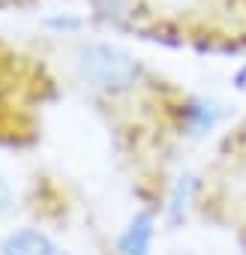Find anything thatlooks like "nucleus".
Instances as JSON below:
<instances>
[{"label": "nucleus", "instance_id": "obj_1", "mask_svg": "<svg viewBox=\"0 0 246 255\" xmlns=\"http://www.w3.org/2000/svg\"><path fill=\"white\" fill-rule=\"evenodd\" d=\"M78 78L96 90H126L138 78V63L117 45L96 42L78 51Z\"/></svg>", "mask_w": 246, "mask_h": 255}, {"label": "nucleus", "instance_id": "obj_2", "mask_svg": "<svg viewBox=\"0 0 246 255\" xmlns=\"http://www.w3.org/2000/svg\"><path fill=\"white\" fill-rule=\"evenodd\" d=\"M3 255H69V252L57 246L48 234L36 228H21L3 240Z\"/></svg>", "mask_w": 246, "mask_h": 255}, {"label": "nucleus", "instance_id": "obj_3", "mask_svg": "<svg viewBox=\"0 0 246 255\" xmlns=\"http://www.w3.org/2000/svg\"><path fill=\"white\" fill-rule=\"evenodd\" d=\"M150 237H153V216L147 210L135 213L132 222L126 225V231L120 234V255H147L150 252Z\"/></svg>", "mask_w": 246, "mask_h": 255}, {"label": "nucleus", "instance_id": "obj_4", "mask_svg": "<svg viewBox=\"0 0 246 255\" xmlns=\"http://www.w3.org/2000/svg\"><path fill=\"white\" fill-rule=\"evenodd\" d=\"M186 114H189V120L195 123V129H210V126L216 123V117H219V108H216L213 102L195 99V102L186 108Z\"/></svg>", "mask_w": 246, "mask_h": 255}, {"label": "nucleus", "instance_id": "obj_5", "mask_svg": "<svg viewBox=\"0 0 246 255\" xmlns=\"http://www.w3.org/2000/svg\"><path fill=\"white\" fill-rule=\"evenodd\" d=\"M9 201H12V189H9V180H6L3 168H0V210H6Z\"/></svg>", "mask_w": 246, "mask_h": 255}, {"label": "nucleus", "instance_id": "obj_6", "mask_svg": "<svg viewBox=\"0 0 246 255\" xmlns=\"http://www.w3.org/2000/svg\"><path fill=\"white\" fill-rule=\"evenodd\" d=\"M237 87H240V90H246V66L237 72Z\"/></svg>", "mask_w": 246, "mask_h": 255}]
</instances>
